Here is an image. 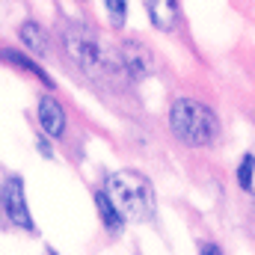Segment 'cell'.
<instances>
[{
  "mask_svg": "<svg viewBox=\"0 0 255 255\" xmlns=\"http://www.w3.org/2000/svg\"><path fill=\"white\" fill-rule=\"evenodd\" d=\"M199 255H223V250H220L217 244H205V247L199 250Z\"/></svg>",
  "mask_w": 255,
  "mask_h": 255,
  "instance_id": "cell-14",
  "label": "cell"
},
{
  "mask_svg": "<svg viewBox=\"0 0 255 255\" xmlns=\"http://www.w3.org/2000/svg\"><path fill=\"white\" fill-rule=\"evenodd\" d=\"M169 130L190 148H208L220 136V119L196 98H175L169 107Z\"/></svg>",
  "mask_w": 255,
  "mask_h": 255,
  "instance_id": "cell-3",
  "label": "cell"
},
{
  "mask_svg": "<svg viewBox=\"0 0 255 255\" xmlns=\"http://www.w3.org/2000/svg\"><path fill=\"white\" fill-rule=\"evenodd\" d=\"M0 60L9 65H15V68H21V71H27L30 77H36V80H42L48 89H54V77L42 68V65L36 63V60H30V57H24L21 51H15V48H0Z\"/></svg>",
  "mask_w": 255,
  "mask_h": 255,
  "instance_id": "cell-8",
  "label": "cell"
},
{
  "mask_svg": "<svg viewBox=\"0 0 255 255\" xmlns=\"http://www.w3.org/2000/svg\"><path fill=\"white\" fill-rule=\"evenodd\" d=\"M0 208H3V223L6 229H18L27 235H36V220L30 214L27 205V190H24V178L9 172L0 181Z\"/></svg>",
  "mask_w": 255,
  "mask_h": 255,
  "instance_id": "cell-4",
  "label": "cell"
},
{
  "mask_svg": "<svg viewBox=\"0 0 255 255\" xmlns=\"http://www.w3.org/2000/svg\"><path fill=\"white\" fill-rule=\"evenodd\" d=\"M104 193L110 196V202L119 208V214L133 223H148L157 214V199L154 187L145 175H139L136 169H116L107 175Z\"/></svg>",
  "mask_w": 255,
  "mask_h": 255,
  "instance_id": "cell-2",
  "label": "cell"
},
{
  "mask_svg": "<svg viewBox=\"0 0 255 255\" xmlns=\"http://www.w3.org/2000/svg\"><path fill=\"white\" fill-rule=\"evenodd\" d=\"M36 116H39V128H42V133L45 136H51V139H60L65 133V110L63 104L54 98V95H39V104H36Z\"/></svg>",
  "mask_w": 255,
  "mask_h": 255,
  "instance_id": "cell-6",
  "label": "cell"
},
{
  "mask_svg": "<svg viewBox=\"0 0 255 255\" xmlns=\"http://www.w3.org/2000/svg\"><path fill=\"white\" fill-rule=\"evenodd\" d=\"M45 255H57V253H54V250H51V247H48V250H45Z\"/></svg>",
  "mask_w": 255,
  "mask_h": 255,
  "instance_id": "cell-16",
  "label": "cell"
},
{
  "mask_svg": "<svg viewBox=\"0 0 255 255\" xmlns=\"http://www.w3.org/2000/svg\"><path fill=\"white\" fill-rule=\"evenodd\" d=\"M142 6L148 12V21L157 30L169 33V30L178 27V3L175 0H142Z\"/></svg>",
  "mask_w": 255,
  "mask_h": 255,
  "instance_id": "cell-7",
  "label": "cell"
},
{
  "mask_svg": "<svg viewBox=\"0 0 255 255\" xmlns=\"http://www.w3.org/2000/svg\"><path fill=\"white\" fill-rule=\"evenodd\" d=\"M119 60H122V68H125V74L130 80H145V77H151V74H154V65H157L151 48L142 45V42H136V39H128L125 45H122Z\"/></svg>",
  "mask_w": 255,
  "mask_h": 255,
  "instance_id": "cell-5",
  "label": "cell"
},
{
  "mask_svg": "<svg viewBox=\"0 0 255 255\" xmlns=\"http://www.w3.org/2000/svg\"><path fill=\"white\" fill-rule=\"evenodd\" d=\"M36 148L42 151V157H48V160L54 157V148H51V142H48L45 136H39V139H36Z\"/></svg>",
  "mask_w": 255,
  "mask_h": 255,
  "instance_id": "cell-13",
  "label": "cell"
},
{
  "mask_svg": "<svg viewBox=\"0 0 255 255\" xmlns=\"http://www.w3.org/2000/svg\"><path fill=\"white\" fill-rule=\"evenodd\" d=\"M60 39H63L65 57L77 65L86 77H92V80H119L125 74L119 51L107 48L104 39L95 30H89L83 24L65 21L60 27Z\"/></svg>",
  "mask_w": 255,
  "mask_h": 255,
  "instance_id": "cell-1",
  "label": "cell"
},
{
  "mask_svg": "<svg viewBox=\"0 0 255 255\" xmlns=\"http://www.w3.org/2000/svg\"><path fill=\"white\" fill-rule=\"evenodd\" d=\"M104 9L110 15V27H125V15H128L125 0H104Z\"/></svg>",
  "mask_w": 255,
  "mask_h": 255,
  "instance_id": "cell-12",
  "label": "cell"
},
{
  "mask_svg": "<svg viewBox=\"0 0 255 255\" xmlns=\"http://www.w3.org/2000/svg\"><path fill=\"white\" fill-rule=\"evenodd\" d=\"M95 211H98L101 226H104L110 235H119V232L125 229V217L119 214V208L110 202V196L104 190H95Z\"/></svg>",
  "mask_w": 255,
  "mask_h": 255,
  "instance_id": "cell-10",
  "label": "cell"
},
{
  "mask_svg": "<svg viewBox=\"0 0 255 255\" xmlns=\"http://www.w3.org/2000/svg\"><path fill=\"white\" fill-rule=\"evenodd\" d=\"M0 229H6V223H3V208H0Z\"/></svg>",
  "mask_w": 255,
  "mask_h": 255,
  "instance_id": "cell-15",
  "label": "cell"
},
{
  "mask_svg": "<svg viewBox=\"0 0 255 255\" xmlns=\"http://www.w3.org/2000/svg\"><path fill=\"white\" fill-rule=\"evenodd\" d=\"M253 175H255V157L253 154H244V160L238 166V184H241V190H253Z\"/></svg>",
  "mask_w": 255,
  "mask_h": 255,
  "instance_id": "cell-11",
  "label": "cell"
},
{
  "mask_svg": "<svg viewBox=\"0 0 255 255\" xmlns=\"http://www.w3.org/2000/svg\"><path fill=\"white\" fill-rule=\"evenodd\" d=\"M18 36H21L24 48H27L33 57H48V54H51V39H48V33L42 30V24H36V21H24L21 30H18Z\"/></svg>",
  "mask_w": 255,
  "mask_h": 255,
  "instance_id": "cell-9",
  "label": "cell"
}]
</instances>
